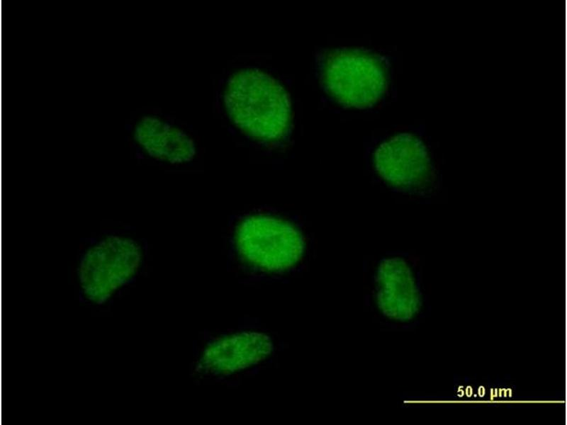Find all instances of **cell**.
Returning a JSON list of instances; mask_svg holds the SVG:
<instances>
[{
  "mask_svg": "<svg viewBox=\"0 0 567 425\" xmlns=\"http://www.w3.org/2000/svg\"><path fill=\"white\" fill-rule=\"evenodd\" d=\"M225 102L235 125L254 139L279 140L289 128L291 109L287 92L275 79L259 69L235 73L228 81Z\"/></svg>",
  "mask_w": 567,
  "mask_h": 425,
  "instance_id": "obj_1",
  "label": "cell"
},
{
  "mask_svg": "<svg viewBox=\"0 0 567 425\" xmlns=\"http://www.w3.org/2000/svg\"><path fill=\"white\" fill-rule=\"evenodd\" d=\"M321 80L326 91L339 103L365 108L384 94L386 71L375 55L358 49H339L327 53Z\"/></svg>",
  "mask_w": 567,
  "mask_h": 425,
  "instance_id": "obj_3",
  "label": "cell"
},
{
  "mask_svg": "<svg viewBox=\"0 0 567 425\" xmlns=\"http://www.w3.org/2000/svg\"><path fill=\"white\" fill-rule=\"evenodd\" d=\"M375 169L389 185L405 193L434 190L436 174L422 144L408 134L384 142L374 154Z\"/></svg>",
  "mask_w": 567,
  "mask_h": 425,
  "instance_id": "obj_4",
  "label": "cell"
},
{
  "mask_svg": "<svg viewBox=\"0 0 567 425\" xmlns=\"http://www.w3.org/2000/svg\"><path fill=\"white\" fill-rule=\"evenodd\" d=\"M235 252L243 261L269 271L294 266L304 252L298 228L277 216L253 215L242 218L234 232Z\"/></svg>",
  "mask_w": 567,
  "mask_h": 425,
  "instance_id": "obj_2",
  "label": "cell"
},
{
  "mask_svg": "<svg viewBox=\"0 0 567 425\" xmlns=\"http://www.w3.org/2000/svg\"><path fill=\"white\" fill-rule=\"evenodd\" d=\"M378 305L390 319L404 321L415 313L417 293L410 268L399 257L383 260L376 274Z\"/></svg>",
  "mask_w": 567,
  "mask_h": 425,
  "instance_id": "obj_5",
  "label": "cell"
},
{
  "mask_svg": "<svg viewBox=\"0 0 567 425\" xmlns=\"http://www.w3.org/2000/svg\"><path fill=\"white\" fill-rule=\"evenodd\" d=\"M138 140L152 157L172 163L189 162L195 154L194 144L187 135L155 118L140 124Z\"/></svg>",
  "mask_w": 567,
  "mask_h": 425,
  "instance_id": "obj_6",
  "label": "cell"
}]
</instances>
